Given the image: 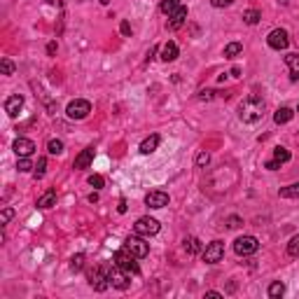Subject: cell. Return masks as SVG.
Listing matches in <instances>:
<instances>
[{"label": "cell", "instance_id": "obj_1", "mask_svg": "<svg viewBox=\"0 0 299 299\" xmlns=\"http://www.w3.org/2000/svg\"><path fill=\"white\" fill-rule=\"evenodd\" d=\"M264 110H267V103L260 96H246L241 105H238V119L243 124H257L262 117H264Z\"/></svg>", "mask_w": 299, "mask_h": 299}, {"label": "cell", "instance_id": "obj_2", "mask_svg": "<svg viewBox=\"0 0 299 299\" xmlns=\"http://www.w3.org/2000/svg\"><path fill=\"white\" fill-rule=\"evenodd\" d=\"M112 262L117 264L119 269H124L126 273H131V276H138V273H141V267H138V262H136V257L131 255L126 248L117 250V252L112 255Z\"/></svg>", "mask_w": 299, "mask_h": 299}, {"label": "cell", "instance_id": "obj_3", "mask_svg": "<svg viewBox=\"0 0 299 299\" xmlns=\"http://www.w3.org/2000/svg\"><path fill=\"white\" fill-rule=\"evenodd\" d=\"M91 112V103L89 101H84V98H75V101H70L68 103V108H65V115H68V119H75V122H79V119H87Z\"/></svg>", "mask_w": 299, "mask_h": 299}, {"label": "cell", "instance_id": "obj_4", "mask_svg": "<svg viewBox=\"0 0 299 299\" xmlns=\"http://www.w3.org/2000/svg\"><path fill=\"white\" fill-rule=\"evenodd\" d=\"M108 271H110V267H105V264H101V267H96L94 271H89V285L94 287V290H98V292L108 290V287H110Z\"/></svg>", "mask_w": 299, "mask_h": 299}, {"label": "cell", "instance_id": "obj_5", "mask_svg": "<svg viewBox=\"0 0 299 299\" xmlns=\"http://www.w3.org/2000/svg\"><path fill=\"white\" fill-rule=\"evenodd\" d=\"M257 248H260V241L255 236H238L234 241V252L238 257H248V255L257 252Z\"/></svg>", "mask_w": 299, "mask_h": 299}, {"label": "cell", "instance_id": "obj_6", "mask_svg": "<svg viewBox=\"0 0 299 299\" xmlns=\"http://www.w3.org/2000/svg\"><path fill=\"white\" fill-rule=\"evenodd\" d=\"M124 248L129 250L136 260H143V257H147V252H150V246H147L143 238H141V234L129 236V238L124 241Z\"/></svg>", "mask_w": 299, "mask_h": 299}, {"label": "cell", "instance_id": "obj_7", "mask_svg": "<svg viewBox=\"0 0 299 299\" xmlns=\"http://www.w3.org/2000/svg\"><path fill=\"white\" fill-rule=\"evenodd\" d=\"M201 257H204L206 264H218V262H222V257H224V243H222V241L208 243V246L201 250Z\"/></svg>", "mask_w": 299, "mask_h": 299}, {"label": "cell", "instance_id": "obj_8", "mask_svg": "<svg viewBox=\"0 0 299 299\" xmlns=\"http://www.w3.org/2000/svg\"><path fill=\"white\" fill-rule=\"evenodd\" d=\"M133 232L141 236H155L159 232V222L155 218H150V215H145V218H138L136 224H133Z\"/></svg>", "mask_w": 299, "mask_h": 299}, {"label": "cell", "instance_id": "obj_9", "mask_svg": "<svg viewBox=\"0 0 299 299\" xmlns=\"http://www.w3.org/2000/svg\"><path fill=\"white\" fill-rule=\"evenodd\" d=\"M108 278H110V285L117 287V290H126V287L131 285L129 273L124 271V269H119L117 264H112V267H110V271H108Z\"/></svg>", "mask_w": 299, "mask_h": 299}, {"label": "cell", "instance_id": "obj_10", "mask_svg": "<svg viewBox=\"0 0 299 299\" xmlns=\"http://www.w3.org/2000/svg\"><path fill=\"white\" fill-rule=\"evenodd\" d=\"M267 42H269V47L271 49H287V45H290V35H287L285 28H273L271 33H269V38H267Z\"/></svg>", "mask_w": 299, "mask_h": 299}, {"label": "cell", "instance_id": "obj_11", "mask_svg": "<svg viewBox=\"0 0 299 299\" xmlns=\"http://www.w3.org/2000/svg\"><path fill=\"white\" fill-rule=\"evenodd\" d=\"M145 206L147 208H164V206H169V194L166 192H161V189H152V192H147L145 194Z\"/></svg>", "mask_w": 299, "mask_h": 299}, {"label": "cell", "instance_id": "obj_12", "mask_svg": "<svg viewBox=\"0 0 299 299\" xmlns=\"http://www.w3.org/2000/svg\"><path fill=\"white\" fill-rule=\"evenodd\" d=\"M12 150L16 152V157H31L35 152V143L31 138H16L12 143Z\"/></svg>", "mask_w": 299, "mask_h": 299}, {"label": "cell", "instance_id": "obj_13", "mask_svg": "<svg viewBox=\"0 0 299 299\" xmlns=\"http://www.w3.org/2000/svg\"><path fill=\"white\" fill-rule=\"evenodd\" d=\"M21 108H24V96H21V94H14V96H10V98L5 101V112L12 119L21 112Z\"/></svg>", "mask_w": 299, "mask_h": 299}, {"label": "cell", "instance_id": "obj_14", "mask_svg": "<svg viewBox=\"0 0 299 299\" xmlns=\"http://www.w3.org/2000/svg\"><path fill=\"white\" fill-rule=\"evenodd\" d=\"M94 147H87V150H82L78 157H75V161H73V169H78V171H82V169H89L91 166V161H94Z\"/></svg>", "mask_w": 299, "mask_h": 299}, {"label": "cell", "instance_id": "obj_15", "mask_svg": "<svg viewBox=\"0 0 299 299\" xmlns=\"http://www.w3.org/2000/svg\"><path fill=\"white\" fill-rule=\"evenodd\" d=\"M187 21V7H178L173 14H169V31H178L182 28V24Z\"/></svg>", "mask_w": 299, "mask_h": 299}, {"label": "cell", "instance_id": "obj_16", "mask_svg": "<svg viewBox=\"0 0 299 299\" xmlns=\"http://www.w3.org/2000/svg\"><path fill=\"white\" fill-rule=\"evenodd\" d=\"M178 54H180L178 52V45L171 40V42H166V45L161 47V61H164V63H171V61L178 59Z\"/></svg>", "mask_w": 299, "mask_h": 299}, {"label": "cell", "instance_id": "obj_17", "mask_svg": "<svg viewBox=\"0 0 299 299\" xmlns=\"http://www.w3.org/2000/svg\"><path fill=\"white\" fill-rule=\"evenodd\" d=\"M285 63L290 68V79L292 82H299V54H287Z\"/></svg>", "mask_w": 299, "mask_h": 299}, {"label": "cell", "instance_id": "obj_18", "mask_svg": "<svg viewBox=\"0 0 299 299\" xmlns=\"http://www.w3.org/2000/svg\"><path fill=\"white\" fill-rule=\"evenodd\" d=\"M52 206H56V189H47V192L38 199V208L47 210V208H52Z\"/></svg>", "mask_w": 299, "mask_h": 299}, {"label": "cell", "instance_id": "obj_19", "mask_svg": "<svg viewBox=\"0 0 299 299\" xmlns=\"http://www.w3.org/2000/svg\"><path fill=\"white\" fill-rule=\"evenodd\" d=\"M157 147H159V136L155 133V136H147L143 143H141V147H138V150H141V155H152Z\"/></svg>", "mask_w": 299, "mask_h": 299}, {"label": "cell", "instance_id": "obj_20", "mask_svg": "<svg viewBox=\"0 0 299 299\" xmlns=\"http://www.w3.org/2000/svg\"><path fill=\"white\" fill-rule=\"evenodd\" d=\"M292 117H295V110H292V108H278L276 115H273V122H276V124H287Z\"/></svg>", "mask_w": 299, "mask_h": 299}, {"label": "cell", "instance_id": "obj_21", "mask_svg": "<svg viewBox=\"0 0 299 299\" xmlns=\"http://www.w3.org/2000/svg\"><path fill=\"white\" fill-rule=\"evenodd\" d=\"M267 295L271 299H278V297H283L285 295V285L281 283V281H273L271 285H269V290H267Z\"/></svg>", "mask_w": 299, "mask_h": 299}, {"label": "cell", "instance_id": "obj_22", "mask_svg": "<svg viewBox=\"0 0 299 299\" xmlns=\"http://www.w3.org/2000/svg\"><path fill=\"white\" fill-rule=\"evenodd\" d=\"M278 194L283 196V199H299V182H292V185L283 187Z\"/></svg>", "mask_w": 299, "mask_h": 299}, {"label": "cell", "instance_id": "obj_23", "mask_svg": "<svg viewBox=\"0 0 299 299\" xmlns=\"http://www.w3.org/2000/svg\"><path fill=\"white\" fill-rule=\"evenodd\" d=\"M241 52H243V45H241V42H229V45L224 47V56H227V59H234V56H238Z\"/></svg>", "mask_w": 299, "mask_h": 299}, {"label": "cell", "instance_id": "obj_24", "mask_svg": "<svg viewBox=\"0 0 299 299\" xmlns=\"http://www.w3.org/2000/svg\"><path fill=\"white\" fill-rule=\"evenodd\" d=\"M185 250L189 252V255H196V252H201V241L199 238H185Z\"/></svg>", "mask_w": 299, "mask_h": 299}, {"label": "cell", "instance_id": "obj_25", "mask_svg": "<svg viewBox=\"0 0 299 299\" xmlns=\"http://www.w3.org/2000/svg\"><path fill=\"white\" fill-rule=\"evenodd\" d=\"M63 141H59V138H52L49 143H47V152L49 155H63Z\"/></svg>", "mask_w": 299, "mask_h": 299}, {"label": "cell", "instance_id": "obj_26", "mask_svg": "<svg viewBox=\"0 0 299 299\" xmlns=\"http://www.w3.org/2000/svg\"><path fill=\"white\" fill-rule=\"evenodd\" d=\"M273 159L281 161V164H287V161L292 159V155H290V150H285V147H276V150H273Z\"/></svg>", "mask_w": 299, "mask_h": 299}, {"label": "cell", "instance_id": "obj_27", "mask_svg": "<svg viewBox=\"0 0 299 299\" xmlns=\"http://www.w3.org/2000/svg\"><path fill=\"white\" fill-rule=\"evenodd\" d=\"M260 19H262V14L257 12V10H246V12H243V21H246L248 26H255Z\"/></svg>", "mask_w": 299, "mask_h": 299}, {"label": "cell", "instance_id": "obj_28", "mask_svg": "<svg viewBox=\"0 0 299 299\" xmlns=\"http://www.w3.org/2000/svg\"><path fill=\"white\" fill-rule=\"evenodd\" d=\"M45 171H47V159H45V157H40L38 164H35V169H33V178H35V180L45 178Z\"/></svg>", "mask_w": 299, "mask_h": 299}, {"label": "cell", "instance_id": "obj_29", "mask_svg": "<svg viewBox=\"0 0 299 299\" xmlns=\"http://www.w3.org/2000/svg\"><path fill=\"white\" fill-rule=\"evenodd\" d=\"M178 7H180V2H178V0H164L159 10H161L164 14H173L175 10H178Z\"/></svg>", "mask_w": 299, "mask_h": 299}, {"label": "cell", "instance_id": "obj_30", "mask_svg": "<svg viewBox=\"0 0 299 299\" xmlns=\"http://www.w3.org/2000/svg\"><path fill=\"white\" fill-rule=\"evenodd\" d=\"M16 169L21 171V173H28V171H33V161L28 159V157H19V161H16Z\"/></svg>", "mask_w": 299, "mask_h": 299}, {"label": "cell", "instance_id": "obj_31", "mask_svg": "<svg viewBox=\"0 0 299 299\" xmlns=\"http://www.w3.org/2000/svg\"><path fill=\"white\" fill-rule=\"evenodd\" d=\"M287 255L290 257H299V234L292 236V241L287 243Z\"/></svg>", "mask_w": 299, "mask_h": 299}, {"label": "cell", "instance_id": "obj_32", "mask_svg": "<svg viewBox=\"0 0 299 299\" xmlns=\"http://www.w3.org/2000/svg\"><path fill=\"white\" fill-rule=\"evenodd\" d=\"M82 267H84V255L79 252V255H75L73 260H70V271H82Z\"/></svg>", "mask_w": 299, "mask_h": 299}, {"label": "cell", "instance_id": "obj_33", "mask_svg": "<svg viewBox=\"0 0 299 299\" xmlns=\"http://www.w3.org/2000/svg\"><path fill=\"white\" fill-rule=\"evenodd\" d=\"M208 164H210V155L206 150H201V152L196 155V166H199V169H206Z\"/></svg>", "mask_w": 299, "mask_h": 299}, {"label": "cell", "instance_id": "obj_34", "mask_svg": "<svg viewBox=\"0 0 299 299\" xmlns=\"http://www.w3.org/2000/svg\"><path fill=\"white\" fill-rule=\"evenodd\" d=\"M0 73H2V75H12L14 73V63L10 59H2V61H0Z\"/></svg>", "mask_w": 299, "mask_h": 299}, {"label": "cell", "instance_id": "obj_35", "mask_svg": "<svg viewBox=\"0 0 299 299\" xmlns=\"http://www.w3.org/2000/svg\"><path fill=\"white\" fill-rule=\"evenodd\" d=\"M89 185L94 187V189H101L105 185V180H103V175H98V173H94V175H89Z\"/></svg>", "mask_w": 299, "mask_h": 299}, {"label": "cell", "instance_id": "obj_36", "mask_svg": "<svg viewBox=\"0 0 299 299\" xmlns=\"http://www.w3.org/2000/svg\"><path fill=\"white\" fill-rule=\"evenodd\" d=\"M215 94H218V91H213V89H201L196 98H199V101H213V98H215Z\"/></svg>", "mask_w": 299, "mask_h": 299}, {"label": "cell", "instance_id": "obj_37", "mask_svg": "<svg viewBox=\"0 0 299 299\" xmlns=\"http://www.w3.org/2000/svg\"><path fill=\"white\" fill-rule=\"evenodd\" d=\"M14 218V210L7 206V208H2V213H0V224H7V222Z\"/></svg>", "mask_w": 299, "mask_h": 299}, {"label": "cell", "instance_id": "obj_38", "mask_svg": "<svg viewBox=\"0 0 299 299\" xmlns=\"http://www.w3.org/2000/svg\"><path fill=\"white\" fill-rule=\"evenodd\" d=\"M210 5H213V7H218V10H222V7H232V5H234V0H210Z\"/></svg>", "mask_w": 299, "mask_h": 299}, {"label": "cell", "instance_id": "obj_39", "mask_svg": "<svg viewBox=\"0 0 299 299\" xmlns=\"http://www.w3.org/2000/svg\"><path fill=\"white\" fill-rule=\"evenodd\" d=\"M241 224H243V220L236 218V215H232V218L227 220V227H229V229H236V227H241Z\"/></svg>", "mask_w": 299, "mask_h": 299}, {"label": "cell", "instance_id": "obj_40", "mask_svg": "<svg viewBox=\"0 0 299 299\" xmlns=\"http://www.w3.org/2000/svg\"><path fill=\"white\" fill-rule=\"evenodd\" d=\"M264 169H269V171H278V169H281V161L271 159V161H267V164H264Z\"/></svg>", "mask_w": 299, "mask_h": 299}, {"label": "cell", "instance_id": "obj_41", "mask_svg": "<svg viewBox=\"0 0 299 299\" xmlns=\"http://www.w3.org/2000/svg\"><path fill=\"white\" fill-rule=\"evenodd\" d=\"M119 31H122V35H126V38H129V35H131V24H129V21H122Z\"/></svg>", "mask_w": 299, "mask_h": 299}, {"label": "cell", "instance_id": "obj_42", "mask_svg": "<svg viewBox=\"0 0 299 299\" xmlns=\"http://www.w3.org/2000/svg\"><path fill=\"white\" fill-rule=\"evenodd\" d=\"M206 297H213V299H220L222 295L220 292H215V290H208V292H206Z\"/></svg>", "mask_w": 299, "mask_h": 299}, {"label": "cell", "instance_id": "obj_43", "mask_svg": "<svg viewBox=\"0 0 299 299\" xmlns=\"http://www.w3.org/2000/svg\"><path fill=\"white\" fill-rule=\"evenodd\" d=\"M117 210H119V213H126V201H124V199H122V201H119Z\"/></svg>", "mask_w": 299, "mask_h": 299}, {"label": "cell", "instance_id": "obj_44", "mask_svg": "<svg viewBox=\"0 0 299 299\" xmlns=\"http://www.w3.org/2000/svg\"><path fill=\"white\" fill-rule=\"evenodd\" d=\"M47 52H49V54L56 52V42H49V45H47Z\"/></svg>", "mask_w": 299, "mask_h": 299}, {"label": "cell", "instance_id": "obj_45", "mask_svg": "<svg viewBox=\"0 0 299 299\" xmlns=\"http://www.w3.org/2000/svg\"><path fill=\"white\" fill-rule=\"evenodd\" d=\"M157 54V47H152V49H150V52H147V59H145V61H147V63H150V59H152V56H155Z\"/></svg>", "mask_w": 299, "mask_h": 299}, {"label": "cell", "instance_id": "obj_46", "mask_svg": "<svg viewBox=\"0 0 299 299\" xmlns=\"http://www.w3.org/2000/svg\"><path fill=\"white\" fill-rule=\"evenodd\" d=\"M89 201H91V204H96V201H98V194H96V192H91V194H89Z\"/></svg>", "mask_w": 299, "mask_h": 299}, {"label": "cell", "instance_id": "obj_47", "mask_svg": "<svg viewBox=\"0 0 299 299\" xmlns=\"http://www.w3.org/2000/svg\"><path fill=\"white\" fill-rule=\"evenodd\" d=\"M241 75V68H232V78H238Z\"/></svg>", "mask_w": 299, "mask_h": 299}, {"label": "cell", "instance_id": "obj_48", "mask_svg": "<svg viewBox=\"0 0 299 299\" xmlns=\"http://www.w3.org/2000/svg\"><path fill=\"white\" fill-rule=\"evenodd\" d=\"M98 2H101V5H108V2H110V0H98Z\"/></svg>", "mask_w": 299, "mask_h": 299}, {"label": "cell", "instance_id": "obj_49", "mask_svg": "<svg viewBox=\"0 0 299 299\" xmlns=\"http://www.w3.org/2000/svg\"><path fill=\"white\" fill-rule=\"evenodd\" d=\"M47 2H56V0H47Z\"/></svg>", "mask_w": 299, "mask_h": 299}, {"label": "cell", "instance_id": "obj_50", "mask_svg": "<svg viewBox=\"0 0 299 299\" xmlns=\"http://www.w3.org/2000/svg\"><path fill=\"white\" fill-rule=\"evenodd\" d=\"M297 112H299V105H297Z\"/></svg>", "mask_w": 299, "mask_h": 299}]
</instances>
